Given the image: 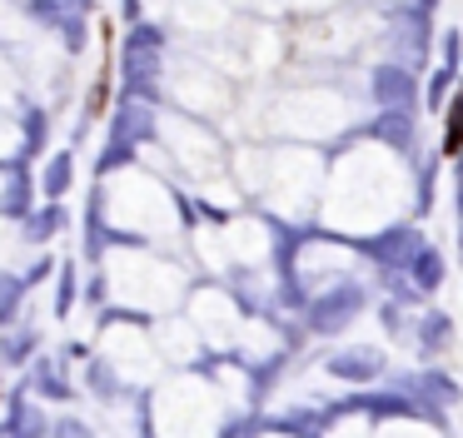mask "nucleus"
Segmentation results:
<instances>
[{
    "instance_id": "nucleus-1",
    "label": "nucleus",
    "mask_w": 463,
    "mask_h": 438,
    "mask_svg": "<svg viewBox=\"0 0 463 438\" xmlns=\"http://www.w3.org/2000/svg\"><path fill=\"white\" fill-rule=\"evenodd\" d=\"M463 149V90L449 105V125H443V155H458Z\"/></svg>"
}]
</instances>
